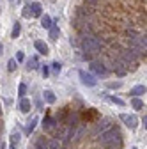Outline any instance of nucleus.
I'll return each instance as SVG.
<instances>
[{"label": "nucleus", "mask_w": 147, "mask_h": 149, "mask_svg": "<svg viewBox=\"0 0 147 149\" xmlns=\"http://www.w3.org/2000/svg\"><path fill=\"white\" fill-rule=\"evenodd\" d=\"M7 68H9V71H14V68H16V61H9Z\"/></svg>", "instance_id": "obj_26"}, {"label": "nucleus", "mask_w": 147, "mask_h": 149, "mask_svg": "<svg viewBox=\"0 0 147 149\" xmlns=\"http://www.w3.org/2000/svg\"><path fill=\"white\" fill-rule=\"evenodd\" d=\"M110 101H112V103H115V105H121V107L124 105V101H122L121 98H115V96H110Z\"/></svg>", "instance_id": "obj_22"}, {"label": "nucleus", "mask_w": 147, "mask_h": 149, "mask_svg": "<svg viewBox=\"0 0 147 149\" xmlns=\"http://www.w3.org/2000/svg\"><path fill=\"white\" fill-rule=\"evenodd\" d=\"M32 149H48V144L44 142V139H39L37 142L34 144V147H32Z\"/></svg>", "instance_id": "obj_16"}, {"label": "nucleus", "mask_w": 147, "mask_h": 149, "mask_svg": "<svg viewBox=\"0 0 147 149\" xmlns=\"http://www.w3.org/2000/svg\"><path fill=\"white\" fill-rule=\"evenodd\" d=\"M0 114H2V108H0Z\"/></svg>", "instance_id": "obj_34"}, {"label": "nucleus", "mask_w": 147, "mask_h": 149, "mask_svg": "<svg viewBox=\"0 0 147 149\" xmlns=\"http://www.w3.org/2000/svg\"><path fill=\"white\" fill-rule=\"evenodd\" d=\"M34 46H35V50H37L41 55H46V53H48V46H46L43 41H35V43H34Z\"/></svg>", "instance_id": "obj_9"}, {"label": "nucleus", "mask_w": 147, "mask_h": 149, "mask_svg": "<svg viewBox=\"0 0 147 149\" xmlns=\"http://www.w3.org/2000/svg\"><path fill=\"white\" fill-rule=\"evenodd\" d=\"M90 69H92L94 73H98V74H105L106 73V68L103 64H99V62H92L90 64Z\"/></svg>", "instance_id": "obj_8"}, {"label": "nucleus", "mask_w": 147, "mask_h": 149, "mask_svg": "<svg viewBox=\"0 0 147 149\" xmlns=\"http://www.w3.org/2000/svg\"><path fill=\"white\" fill-rule=\"evenodd\" d=\"M0 149H6V144L4 142H2V146H0Z\"/></svg>", "instance_id": "obj_32"}, {"label": "nucleus", "mask_w": 147, "mask_h": 149, "mask_svg": "<svg viewBox=\"0 0 147 149\" xmlns=\"http://www.w3.org/2000/svg\"><path fill=\"white\" fill-rule=\"evenodd\" d=\"M23 16H25V18H32V11H30V6H25V9H23Z\"/></svg>", "instance_id": "obj_23"}, {"label": "nucleus", "mask_w": 147, "mask_h": 149, "mask_svg": "<svg viewBox=\"0 0 147 149\" xmlns=\"http://www.w3.org/2000/svg\"><path fill=\"white\" fill-rule=\"evenodd\" d=\"M112 126V123H110V119H101L99 123H98V126H96V137L99 135V133H103V132H106V130Z\"/></svg>", "instance_id": "obj_5"}, {"label": "nucleus", "mask_w": 147, "mask_h": 149, "mask_svg": "<svg viewBox=\"0 0 147 149\" xmlns=\"http://www.w3.org/2000/svg\"><path fill=\"white\" fill-rule=\"evenodd\" d=\"M48 149H62V142L60 139H53L48 142Z\"/></svg>", "instance_id": "obj_10"}, {"label": "nucleus", "mask_w": 147, "mask_h": 149, "mask_svg": "<svg viewBox=\"0 0 147 149\" xmlns=\"http://www.w3.org/2000/svg\"><path fill=\"white\" fill-rule=\"evenodd\" d=\"M131 105H133V108H137V110H140V108L144 107V103H142V100H138V96H135V98H133Z\"/></svg>", "instance_id": "obj_19"}, {"label": "nucleus", "mask_w": 147, "mask_h": 149, "mask_svg": "<svg viewBox=\"0 0 147 149\" xmlns=\"http://www.w3.org/2000/svg\"><path fill=\"white\" fill-rule=\"evenodd\" d=\"M51 68H53V71H60L62 64H60V62H53V64H51Z\"/></svg>", "instance_id": "obj_25"}, {"label": "nucleus", "mask_w": 147, "mask_h": 149, "mask_svg": "<svg viewBox=\"0 0 147 149\" xmlns=\"http://www.w3.org/2000/svg\"><path fill=\"white\" fill-rule=\"evenodd\" d=\"M28 68H30V69H35V68H37V59H35V57H32V59L28 61Z\"/></svg>", "instance_id": "obj_21"}, {"label": "nucleus", "mask_w": 147, "mask_h": 149, "mask_svg": "<svg viewBox=\"0 0 147 149\" xmlns=\"http://www.w3.org/2000/svg\"><path fill=\"white\" fill-rule=\"evenodd\" d=\"M108 149H121V146H108Z\"/></svg>", "instance_id": "obj_31"}, {"label": "nucleus", "mask_w": 147, "mask_h": 149, "mask_svg": "<svg viewBox=\"0 0 147 149\" xmlns=\"http://www.w3.org/2000/svg\"><path fill=\"white\" fill-rule=\"evenodd\" d=\"M48 30H50V37H51V39H57V37H59V27L51 25Z\"/></svg>", "instance_id": "obj_17"}, {"label": "nucleus", "mask_w": 147, "mask_h": 149, "mask_svg": "<svg viewBox=\"0 0 147 149\" xmlns=\"http://www.w3.org/2000/svg\"><path fill=\"white\" fill-rule=\"evenodd\" d=\"M18 94H20L21 98L27 94V85H25V84H20V89H18Z\"/></svg>", "instance_id": "obj_20"}, {"label": "nucleus", "mask_w": 147, "mask_h": 149, "mask_svg": "<svg viewBox=\"0 0 147 149\" xmlns=\"http://www.w3.org/2000/svg\"><path fill=\"white\" fill-rule=\"evenodd\" d=\"M23 59H25V55H23L21 52H18V53H16V61H18V62H21Z\"/></svg>", "instance_id": "obj_27"}, {"label": "nucleus", "mask_w": 147, "mask_h": 149, "mask_svg": "<svg viewBox=\"0 0 147 149\" xmlns=\"http://www.w3.org/2000/svg\"><path fill=\"white\" fill-rule=\"evenodd\" d=\"M41 25H43V29H46V30L53 25V23H51V18H50L48 14H44V16L41 18Z\"/></svg>", "instance_id": "obj_13"}, {"label": "nucleus", "mask_w": 147, "mask_h": 149, "mask_svg": "<svg viewBox=\"0 0 147 149\" xmlns=\"http://www.w3.org/2000/svg\"><path fill=\"white\" fill-rule=\"evenodd\" d=\"M30 9H32V16H41V4L39 2H34L32 6H30Z\"/></svg>", "instance_id": "obj_12"}, {"label": "nucleus", "mask_w": 147, "mask_h": 149, "mask_svg": "<svg viewBox=\"0 0 147 149\" xmlns=\"http://www.w3.org/2000/svg\"><path fill=\"white\" fill-rule=\"evenodd\" d=\"M130 94H133V96H140V94H145V85H137V87H133Z\"/></svg>", "instance_id": "obj_11"}, {"label": "nucleus", "mask_w": 147, "mask_h": 149, "mask_svg": "<svg viewBox=\"0 0 147 149\" xmlns=\"http://www.w3.org/2000/svg\"><path fill=\"white\" fill-rule=\"evenodd\" d=\"M35 123H37V117H32V121H28V124L25 126V132H27V133H32V132H34Z\"/></svg>", "instance_id": "obj_15"}, {"label": "nucleus", "mask_w": 147, "mask_h": 149, "mask_svg": "<svg viewBox=\"0 0 147 149\" xmlns=\"http://www.w3.org/2000/svg\"><path fill=\"white\" fill-rule=\"evenodd\" d=\"M48 73H50V69H48V68L44 66V68H43V77H44V78L48 77Z\"/></svg>", "instance_id": "obj_29"}, {"label": "nucleus", "mask_w": 147, "mask_h": 149, "mask_svg": "<svg viewBox=\"0 0 147 149\" xmlns=\"http://www.w3.org/2000/svg\"><path fill=\"white\" fill-rule=\"evenodd\" d=\"M43 96H44V101H46V103H50V105L55 103V94H53L51 91H44V94H43Z\"/></svg>", "instance_id": "obj_14"}, {"label": "nucleus", "mask_w": 147, "mask_h": 149, "mask_svg": "<svg viewBox=\"0 0 147 149\" xmlns=\"http://www.w3.org/2000/svg\"><path fill=\"white\" fill-rule=\"evenodd\" d=\"M99 2V0H87V4H90V6H96Z\"/></svg>", "instance_id": "obj_30"}, {"label": "nucleus", "mask_w": 147, "mask_h": 149, "mask_svg": "<svg viewBox=\"0 0 147 149\" xmlns=\"http://www.w3.org/2000/svg\"><path fill=\"white\" fill-rule=\"evenodd\" d=\"M108 87H112V89H119V87H121V82H112V84H108Z\"/></svg>", "instance_id": "obj_28"}, {"label": "nucleus", "mask_w": 147, "mask_h": 149, "mask_svg": "<svg viewBox=\"0 0 147 149\" xmlns=\"http://www.w3.org/2000/svg\"><path fill=\"white\" fill-rule=\"evenodd\" d=\"M30 108H32V103H30V100H27V98H21V101H20V110L23 112V114H28V112H30Z\"/></svg>", "instance_id": "obj_7"}, {"label": "nucleus", "mask_w": 147, "mask_h": 149, "mask_svg": "<svg viewBox=\"0 0 147 149\" xmlns=\"http://www.w3.org/2000/svg\"><path fill=\"white\" fill-rule=\"evenodd\" d=\"M20 32H21V25L16 22V23H14V27H12V37H14V39H16L18 36H20Z\"/></svg>", "instance_id": "obj_18"}, {"label": "nucleus", "mask_w": 147, "mask_h": 149, "mask_svg": "<svg viewBox=\"0 0 147 149\" xmlns=\"http://www.w3.org/2000/svg\"><path fill=\"white\" fill-rule=\"evenodd\" d=\"M131 149H137V147H131Z\"/></svg>", "instance_id": "obj_35"}, {"label": "nucleus", "mask_w": 147, "mask_h": 149, "mask_svg": "<svg viewBox=\"0 0 147 149\" xmlns=\"http://www.w3.org/2000/svg\"><path fill=\"white\" fill-rule=\"evenodd\" d=\"M11 140H12V142H18V140H20V133H18V132H12Z\"/></svg>", "instance_id": "obj_24"}, {"label": "nucleus", "mask_w": 147, "mask_h": 149, "mask_svg": "<svg viewBox=\"0 0 147 149\" xmlns=\"http://www.w3.org/2000/svg\"><path fill=\"white\" fill-rule=\"evenodd\" d=\"M80 78H82V82L87 85V87H94L96 84H98V80L92 77L90 73H85V71H80Z\"/></svg>", "instance_id": "obj_4"}, {"label": "nucleus", "mask_w": 147, "mask_h": 149, "mask_svg": "<svg viewBox=\"0 0 147 149\" xmlns=\"http://www.w3.org/2000/svg\"><path fill=\"white\" fill-rule=\"evenodd\" d=\"M55 126H57L55 119H51V117H44V121H43V128L46 130V132H53Z\"/></svg>", "instance_id": "obj_6"}, {"label": "nucleus", "mask_w": 147, "mask_h": 149, "mask_svg": "<svg viewBox=\"0 0 147 149\" xmlns=\"http://www.w3.org/2000/svg\"><path fill=\"white\" fill-rule=\"evenodd\" d=\"M119 117H121V121H124V124H126L128 128H131V130H135V128L138 126V119H137L135 116H128V114H121Z\"/></svg>", "instance_id": "obj_3"}, {"label": "nucleus", "mask_w": 147, "mask_h": 149, "mask_svg": "<svg viewBox=\"0 0 147 149\" xmlns=\"http://www.w3.org/2000/svg\"><path fill=\"white\" fill-rule=\"evenodd\" d=\"M98 140L103 144V146H121L122 144V135L119 132V128H114V126H110L106 132L99 133L98 135Z\"/></svg>", "instance_id": "obj_1"}, {"label": "nucleus", "mask_w": 147, "mask_h": 149, "mask_svg": "<svg viewBox=\"0 0 147 149\" xmlns=\"http://www.w3.org/2000/svg\"><path fill=\"white\" fill-rule=\"evenodd\" d=\"M82 48H83L85 53H98V52H101V41L98 39L96 36L87 34V36H83Z\"/></svg>", "instance_id": "obj_2"}, {"label": "nucleus", "mask_w": 147, "mask_h": 149, "mask_svg": "<svg viewBox=\"0 0 147 149\" xmlns=\"http://www.w3.org/2000/svg\"><path fill=\"white\" fill-rule=\"evenodd\" d=\"M9 149H16V147H14V142H12V144H11V147H9Z\"/></svg>", "instance_id": "obj_33"}]
</instances>
